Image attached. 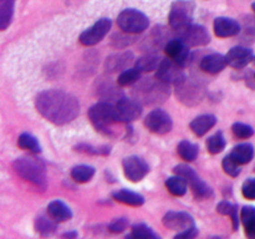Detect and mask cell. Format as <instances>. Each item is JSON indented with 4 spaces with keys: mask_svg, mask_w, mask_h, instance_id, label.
<instances>
[{
    "mask_svg": "<svg viewBox=\"0 0 255 239\" xmlns=\"http://www.w3.org/2000/svg\"><path fill=\"white\" fill-rule=\"evenodd\" d=\"M194 15V4L188 0H176L169 10V25L173 30L184 29L192 24Z\"/></svg>",
    "mask_w": 255,
    "mask_h": 239,
    "instance_id": "5",
    "label": "cell"
},
{
    "mask_svg": "<svg viewBox=\"0 0 255 239\" xmlns=\"http://www.w3.org/2000/svg\"><path fill=\"white\" fill-rule=\"evenodd\" d=\"M114 199L120 203H124L126 206L131 207H141L144 203L143 196L138 193H134V192L126 191V189H121V191H117L112 194Z\"/></svg>",
    "mask_w": 255,
    "mask_h": 239,
    "instance_id": "21",
    "label": "cell"
},
{
    "mask_svg": "<svg viewBox=\"0 0 255 239\" xmlns=\"http://www.w3.org/2000/svg\"><path fill=\"white\" fill-rule=\"evenodd\" d=\"M164 51H166L167 56L172 61L177 62L182 67H184L189 62V57H191L189 46L179 37L178 39L169 40L166 44V46H164Z\"/></svg>",
    "mask_w": 255,
    "mask_h": 239,
    "instance_id": "13",
    "label": "cell"
},
{
    "mask_svg": "<svg viewBox=\"0 0 255 239\" xmlns=\"http://www.w3.org/2000/svg\"><path fill=\"white\" fill-rule=\"evenodd\" d=\"M169 96V85L161 80L146 79L134 87V97L138 102L144 105H156L166 101Z\"/></svg>",
    "mask_w": 255,
    "mask_h": 239,
    "instance_id": "4",
    "label": "cell"
},
{
    "mask_svg": "<svg viewBox=\"0 0 255 239\" xmlns=\"http://www.w3.org/2000/svg\"><path fill=\"white\" fill-rule=\"evenodd\" d=\"M254 77H255V74H254Z\"/></svg>",
    "mask_w": 255,
    "mask_h": 239,
    "instance_id": "45",
    "label": "cell"
},
{
    "mask_svg": "<svg viewBox=\"0 0 255 239\" xmlns=\"http://www.w3.org/2000/svg\"><path fill=\"white\" fill-rule=\"evenodd\" d=\"M89 119L95 128L105 134H114L115 126L120 123L116 107L109 102H97L89 110Z\"/></svg>",
    "mask_w": 255,
    "mask_h": 239,
    "instance_id": "3",
    "label": "cell"
},
{
    "mask_svg": "<svg viewBox=\"0 0 255 239\" xmlns=\"http://www.w3.org/2000/svg\"><path fill=\"white\" fill-rule=\"evenodd\" d=\"M56 223L57 222H55L49 214H47V217L40 216L35 221V229L41 236H51L56 232Z\"/></svg>",
    "mask_w": 255,
    "mask_h": 239,
    "instance_id": "25",
    "label": "cell"
},
{
    "mask_svg": "<svg viewBox=\"0 0 255 239\" xmlns=\"http://www.w3.org/2000/svg\"><path fill=\"white\" fill-rule=\"evenodd\" d=\"M214 32L218 37H232L241 32V25L234 19L229 17H217L214 21Z\"/></svg>",
    "mask_w": 255,
    "mask_h": 239,
    "instance_id": "17",
    "label": "cell"
},
{
    "mask_svg": "<svg viewBox=\"0 0 255 239\" xmlns=\"http://www.w3.org/2000/svg\"><path fill=\"white\" fill-rule=\"evenodd\" d=\"M227 62L233 69H244L252 60L254 59L253 51L248 47L236 46L228 51L226 55Z\"/></svg>",
    "mask_w": 255,
    "mask_h": 239,
    "instance_id": "16",
    "label": "cell"
},
{
    "mask_svg": "<svg viewBox=\"0 0 255 239\" xmlns=\"http://www.w3.org/2000/svg\"><path fill=\"white\" fill-rule=\"evenodd\" d=\"M122 166H124L125 176L131 182L142 181L149 172L147 162L138 156L126 157L122 162Z\"/></svg>",
    "mask_w": 255,
    "mask_h": 239,
    "instance_id": "11",
    "label": "cell"
},
{
    "mask_svg": "<svg viewBox=\"0 0 255 239\" xmlns=\"http://www.w3.org/2000/svg\"><path fill=\"white\" fill-rule=\"evenodd\" d=\"M77 234L76 233H66L65 234V237H76Z\"/></svg>",
    "mask_w": 255,
    "mask_h": 239,
    "instance_id": "43",
    "label": "cell"
},
{
    "mask_svg": "<svg viewBox=\"0 0 255 239\" xmlns=\"http://www.w3.org/2000/svg\"><path fill=\"white\" fill-rule=\"evenodd\" d=\"M127 227H128V221H127V218H117L110 224L109 229L112 233H122Z\"/></svg>",
    "mask_w": 255,
    "mask_h": 239,
    "instance_id": "41",
    "label": "cell"
},
{
    "mask_svg": "<svg viewBox=\"0 0 255 239\" xmlns=\"http://www.w3.org/2000/svg\"><path fill=\"white\" fill-rule=\"evenodd\" d=\"M95 168L86 164H80L71 169V178L77 183H86L94 177Z\"/></svg>",
    "mask_w": 255,
    "mask_h": 239,
    "instance_id": "29",
    "label": "cell"
},
{
    "mask_svg": "<svg viewBox=\"0 0 255 239\" xmlns=\"http://www.w3.org/2000/svg\"><path fill=\"white\" fill-rule=\"evenodd\" d=\"M47 214L57 223L67 222L72 217L71 209L61 201L50 202L49 206H47Z\"/></svg>",
    "mask_w": 255,
    "mask_h": 239,
    "instance_id": "19",
    "label": "cell"
},
{
    "mask_svg": "<svg viewBox=\"0 0 255 239\" xmlns=\"http://www.w3.org/2000/svg\"><path fill=\"white\" fill-rule=\"evenodd\" d=\"M217 123V119L213 115H202V116L196 117L193 121L191 122V129L196 136L202 137L209 132Z\"/></svg>",
    "mask_w": 255,
    "mask_h": 239,
    "instance_id": "20",
    "label": "cell"
},
{
    "mask_svg": "<svg viewBox=\"0 0 255 239\" xmlns=\"http://www.w3.org/2000/svg\"><path fill=\"white\" fill-rule=\"evenodd\" d=\"M227 65H228V62H227V57L224 55L211 54L207 55L201 60L199 66H201L202 71L207 72V74L216 75L223 71Z\"/></svg>",
    "mask_w": 255,
    "mask_h": 239,
    "instance_id": "18",
    "label": "cell"
},
{
    "mask_svg": "<svg viewBox=\"0 0 255 239\" xmlns=\"http://www.w3.org/2000/svg\"><path fill=\"white\" fill-rule=\"evenodd\" d=\"M163 224L166 228L172 231L183 232L194 227L193 217L186 212H168L163 217Z\"/></svg>",
    "mask_w": 255,
    "mask_h": 239,
    "instance_id": "15",
    "label": "cell"
},
{
    "mask_svg": "<svg viewBox=\"0 0 255 239\" xmlns=\"http://www.w3.org/2000/svg\"><path fill=\"white\" fill-rule=\"evenodd\" d=\"M144 126L148 131L156 134H166L172 129L173 122L171 116L161 109L153 110L144 119Z\"/></svg>",
    "mask_w": 255,
    "mask_h": 239,
    "instance_id": "8",
    "label": "cell"
},
{
    "mask_svg": "<svg viewBox=\"0 0 255 239\" xmlns=\"http://www.w3.org/2000/svg\"><path fill=\"white\" fill-rule=\"evenodd\" d=\"M222 166H223L224 172L231 177H238L239 173H241V164L237 161H234L231 154L224 157L223 162H222Z\"/></svg>",
    "mask_w": 255,
    "mask_h": 239,
    "instance_id": "38",
    "label": "cell"
},
{
    "mask_svg": "<svg viewBox=\"0 0 255 239\" xmlns=\"http://www.w3.org/2000/svg\"><path fill=\"white\" fill-rule=\"evenodd\" d=\"M15 0H0V29L5 30L11 24Z\"/></svg>",
    "mask_w": 255,
    "mask_h": 239,
    "instance_id": "24",
    "label": "cell"
},
{
    "mask_svg": "<svg viewBox=\"0 0 255 239\" xmlns=\"http://www.w3.org/2000/svg\"><path fill=\"white\" fill-rule=\"evenodd\" d=\"M189 186H191L192 192H193L194 197H196L197 199L203 201V199H208L209 197L213 196V191H212L211 187H209L206 182L202 181L199 177L196 179V181L192 182Z\"/></svg>",
    "mask_w": 255,
    "mask_h": 239,
    "instance_id": "32",
    "label": "cell"
},
{
    "mask_svg": "<svg viewBox=\"0 0 255 239\" xmlns=\"http://www.w3.org/2000/svg\"><path fill=\"white\" fill-rule=\"evenodd\" d=\"M232 131H233L234 136H236L237 138H242V139H247L254 134L253 127L249 126V124L242 123V122H237V123H234L233 127H232Z\"/></svg>",
    "mask_w": 255,
    "mask_h": 239,
    "instance_id": "39",
    "label": "cell"
},
{
    "mask_svg": "<svg viewBox=\"0 0 255 239\" xmlns=\"http://www.w3.org/2000/svg\"><path fill=\"white\" fill-rule=\"evenodd\" d=\"M120 29L126 34H139L148 27V17L136 9H126L117 17Z\"/></svg>",
    "mask_w": 255,
    "mask_h": 239,
    "instance_id": "6",
    "label": "cell"
},
{
    "mask_svg": "<svg viewBox=\"0 0 255 239\" xmlns=\"http://www.w3.org/2000/svg\"><path fill=\"white\" fill-rule=\"evenodd\" d=\"M241 222L244 226V231L248 238L255 239V208L243 207L241 211Z\"/></svg>",
    "mask_w": 255,
    "mask_h": 239,
    "instance_id": "23",
    "label": "cell"
},
{
    "mask_svg": "<svg viewBox=\"0 0 255 239\" xmlns=\"http://www.w3.org/2000/svg\"><path fill=\"white\" fill-rule=\"evenodd\" d=\"M231 156L234 161L238 162L239 164H247L253 159L254 156V149L251 143H242L238 144L233 148L231 152Z\"/></svg>",
    "mask_w": 255,
    "mask_h": 239,
    "instance_id": "22",
    "label": "cell"
},
{
    "mask_svg": "<svg viewBox=\"0 0 255 239\" xmlns=\"http://www.w3.org/2000/svg\"><path fill=\"white\" fill-rule=\"evenodd\" d=\"M14 169L21 178L30 182L40 189H45L47 186L46 167L44 162L31 156H24L15 159Z\"/></svg>",
    "mask_w": 255,
    "mask_h": 239,
    "instance_id": "2",
    "label": "cell"
},
{
    "mask_svg": "<svg viewBox=\"0 0 255 239\" xmlns=\"http://www.w3.org/2000/svg\"><path fill=\"white\" fill-rule=\"evenodd\" d=\"M17 146L22 149H26L30 153L36 154L41 152V146H40L39 141L31 133L20 134L19 139H17Z\"/></svg>",
    "mask_w": 255,
    "mask_h": 239,
    "instance_id": "28",
    "label": "cell"
},
{
    "mask_svg": "<svg viewBox=\"0 0 255 239\" xmlns=\"http://www.w3.org/2000/svg\"><path fill=\"white\" fill-rule=\"evenodd\" d=\"M139 77H141V71L134 69H127L124 72H121L117 79V84L120 86H129V85H133L136 82L139 81Z\"/></svg>",
    "mask_w": 255,
    "mask_h": 239,
    "instance_id": "35",
    "label": "cell"
},
{
    "mask_svg": "<svg viewBox=\"0 0 255 239\" xmlns=\"http://www.w3.org/2000/svg\"><path fill=\"white\" fill-rule=\"evenodd\" d=\"M132 54L129 52H125V54L120 55H114V56L109 57L106 61V69L111 70V71H117V70H121L124 67H126L128 65V62L131 61Z\"/></svg>",
    "mask_w": 255,
    "mask_h": 239,
    "instance_id": "31",
    "label": "cell"
},
{
    "mask_svg": "<svg viewBox=\"0 0 255 239\" xmlns=\"http://www.w3.org/2000/svg\"><path fill=\"white\" fill-rule=\"evenodd\" d=\"M37 112L51 123L62 126L70 123L80 112L76 97L60 90H46L35 100Z\"/></svg>",
    "mask_w": 255,
    "mask_h": 239,
    "instance_id": "1",
    "label": "cell"
},
{
    "mask_svg": "<svg viewBox=\"0 0 255 239\" xmlns=\"http://www.w3.org/2000/svg\"><path fill=\"white\" fill-rule=\"evenodd\" d=\"M204 94H206L204 86L196 80L184 77L176 85L177 97L187 106H194L199 104L204 97Z\"/></svg>",
    "mask_w": 255,
    "mask_h": 239,
    "instance_id": "7",
    "label": "cell"
},
{
    "mask_svg": "<svg viewBox=\"0 0 255 239\" xmlns=\"http://www.w3.org/2000/svg\"><path fill=\"white\" fill-rule=\"evenodd\" d=\"M162 60L156 55H144L136 61V69L141 72H149L158 69Z\"/></svg>",
    "mask_w": 255,
    "mask_h": 239,
    "instance_id": "30",
    "label": "cell"
},
{
    "mask_svg": "<svg viewBox=\"0 0 255 239\" xmlns=\"http://www.w3.org/2000/svg\"><path fill=\"white\" fill-rule=\"evenodd\" d=\"M110 29H111V20L109 19H100L99 21L95 22L91 27L85 30L81 35H80L79 40L82 45L85 46H92L96 45L109 34Z\"/></svg>",
    "mask_w": 255,
    "mask_h": 239,
    "instance_id": "10",
    "label": "cell"
},
{
    "mask_svg": "<svg viewBox=\"0 0 255 239\" xmlns=\"http://www.w3.org/2000/svg\"><path fill=\"white\" fill-rule=\"evenodd\" d=\"M174 173L177 174V176L182 177V178H184L187 181V183L191 184L192 182L196 181L197 178H198V174L196 173V171H194L192 167L187 166V164H178V166L174 167Z\"/></svg>",
    "mask_w": 255,
    "mask_h": 239,
    "instance_id": "37",
    "label": "cell"
},
{
    "mask_svg": "<svg viewBox=\"0 0 255 239\" xmlns=\"http://www.w3.org/2000/svg\"><path fill=\"white\" fill-rule=\"evenodd\" d=\"M217 212L223 216H228L232 218V222H233V228L234 231H237L239 227V216H238V208L236 206H233L229 202L223 201L217 206Z\"/></svg>",
    "mask_w": 255,
    "mask_h": 239,
    "instance_id": "33",
    "label": "cell"
},
{
    "mask_svg": "<svg viewBox=\"0 0 255 239\" xmlns=\"http://www.w3.org/2000/svg\"><path fill=\"white\" fill-rule=\"evenodd\" d=\"M197 236H198V231L196 229V227H193V228H189V229H187V231L179 232V233L176 236V238L177 239H182V238L192 239V238H196Z\"/></svg>",
    "mask_w": 255,
    "mask_h": 239,
    "instance_id": "42",
    "label": "cell"
},
{
    "mask_svg": "<svg viewBox=\"0 0 255 239\" xmlns=\"http://www.w3.org/2000/svg\"><path fill=\"white\" fill-rule=\"evenodd\" d=\"M179 39L183 40L188 46H204L209 44L211 36L204 26L201 25H189L184 29L178 30Z\"/></svg>",
    "mask_w": 255,
    "mask_h": 239,
    "instance_id": "12",
    "label": "cell"
},
{
    "mask_svg": "<svg viewBox=\"0 0 255 239\" xmlns=\"http://www.w3.org/2000/svg\"><path fill=\"white\" fill-rule=\"evenodd\" d=\"M252 9H253V10H254V12H255V2H254L253 5H252Z\"/></svg>",
    "mask_w": 255,
    "mask_h": 239,
    "instance_id": "44",
    "label": "cell"
},
{
    "mask_svg": "<svg viewBox=\"0 0 255 239\" xmlns=\"http://www.w3.org/2000/svg\"><path fill=\"white\" fill-rule=\"evenodd\" d=\"M242 193L247 199L255 201V179L249 178L244 182L242 187Z\"/></svg>",
    "mask_w": 255,
    "mask_h": 239,
    "instance_id": "40",
    "label": "cell"
},
{
    "mask_svg": "<svg viewBox=\"0 0 255 239\" xmlns=\"http://www.w3.org/2000/svg\"><path fill=\"white\" fill-rule=\"evenodd\" d=\"M115 107H116L117 116L121 122L134 121L142 114V107L137 100H129L124 97V99H120L117 101Z\"/></svg>",
    "mask_w": 255,
    "mask_h": 239,
    "instance_id": "14",
    "label": "cell"
},
{
    "mask_svg": "<svg viewBox=\"0 0 255 239\" xmlns=\"http://www.w3.org/2000/svg\"><path fill=\"white\" fill-rule=\"evenodd\" d=\"M187 186H188V183H187L186 179L177 176V174L174 177H169L166 181V188L168 189L169 193L176 197L184 196L187 192Z\"/></svg>",
    "mask_w": 255,
    "mask_h": 239,
    "instance_id": "26",
    "label": "cell"
},
{
    "mask_svg": "<svg viewBox=\"0 0 255 239\" xmlns=\"http://www.w3.org/2000/svg\"><path fill=\"white\" fill-rule=\"evenodd\" d=\"M226 148V138L222 132H217L207 139V149L209 153L218 154Z\"/></svg>",
    "mask_w": 255,
    "mask_h": 239,
    "instance_id": "34",
    "label": "cell"
},
{
    "mask_svg": "<svg viewBox=\"0 0 255 239\" xmlns=\"http://www.w3.org/2000/svg\"><path fill=\"white\" fill-rule=\"evenodd\" d=\"M177 152L182 159L187 162H193L198 157V147L189 141H181L177 146Z\"/></svg>",
    "mask_w": 255,
    "mask_h": 239,
    "instance_id": "27",
    "label": "cell"
},
{
    "mask_svg": "<svg viewBox=\"0 0 255 239\" xmlns=\"http://www.w3.org/2000/svg\"><path fill=\"white\" fill-rule=\"evenodd\" d=\"M183 67L178 65L177 62L172 61L171 59L168 60H162L159 64L158 69L156 70V77L161 80L162 82L167 85H174L176 86L181 80H183Z\"/></svg>",
    "mask_w": 255,
    "mask_h": 239,
    "instance_id": "9",
    "label": "cell"
},
{
    "mask_svg": "<svg viewBox=\"0 0 255 239\" xmlns=\"http://www.w3.org/2000/svg\"><path fill=\"white\" fill-rule=\"evenodd\" d=\"M131 237L133 238H158V236L143 223H138L132 227Z\"/></svg>",
    "mask_w": 255,
    "mask_h": 239,
    "instance_id": "36",
    "label": "cell"
}]
</instances>
